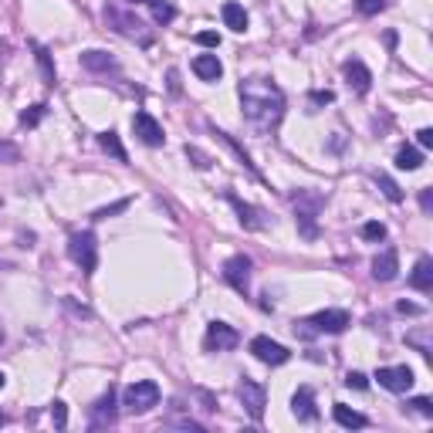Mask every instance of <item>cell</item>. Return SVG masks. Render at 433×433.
I'll return each mask as SVG.
<instances>
[{
	"label": "cell",
	"mask_w": 433,
	"mask_h": 433,
	"mask_svg": "<svg viewBox=\"0 0 433 433\" xmlns=\"http://www.w3.org/2000/svg\"><path fill=\"white\" fill-rule=\"evenodd\" d=\"M396 166L406 169V173H413V169L423 166V153H419V149H413V146H403V149L396 153Z\"/></svg>",
	"instance_id": "24"
},
{
	"label": "cell",
	"mask_w": 433,
	"mask_h": 433,
	"mask_svg": "<svg viewBox=\"0 0 433 433\" xmlns=\"http://www.w3.org/2000/svg\"><path fill=\"white\" fill-rule=\"evenodd\" d=\"M237 396H240V403H244V410H247V413H251L254 419H261V417H264L267 390L261 386V383H254V379H240Z\"/></svg>",
	"instance_id": "8"
},
{
	"label": "cell",
	"mask_w": 433,
	"mask_h": 433,
	"mask_svg": "<svg viewBox=\"0 0 433 433\" xmlns=\"http://www.w3.org/2000/svg\"><path fill=\"white\" fill-rule=\"evenodd\" d=\"M183 153H186V159H190L196 169H210V166H213V159H210L200 146H190V142H186V149H183Z\"/></svg>",
	"instance_id": "29"
},
{
	"label": "cell",
	"mask_w": 433,
	"mask_h": 433,
	"mask_svg": "<svg viewBox=\"0 0 433 433\" xmlns=\"http://www.w3.org/2000/svg\"><path fill=\"white\" fill-rule=\"evenodd\" d=\"M396 274H400V254L392 251V247L379 251L376 257H373V278H376V281H392Z\"/></svg>",
	"instance_id": "15"
},
{
	"label": "cell",
	"mask_w": 433,
	"mask_h": 433,
	"mask_svg": "<svg viewBox=\"0 0 433 433\" xmlns=\"http://www.w3.org/2000/svg\"><path fill=\"white\" fill-rule=\"evenodd\" d=\"M292 413L298 419H315L319 417V410H315V392L308 390V386H301V390L292 396Z\"/></svg>",
	"instance_id": "19"
},
{
	"label": "cell",
	"mask_w": 433,
	"mask_h": 433,
	"mask_svg": "<svg viewBox=\"0 0 433 433\" xmlns=\"http://www.w3.org/2000/svg\"><path fill=\"white\" fill-rule=\"evenodd\" d=\"M129 203H132V200H119V203H112V207H102V210H95V213H92V220H109V217H115V213H122V210H129Z\"/></svg>",
	"instance_id": "31"
},
{
	"label": "cell",
	"mask_w": 433,
	"mask_h": 433,
	"mask_svg": "<svg viewBox=\"0 0 433 433\" xmlns=\"http://www.w3.org/2000/svg\"><path fill=\"white\" fill-rule=\"evenodd\" d=\"M68 257L75 264L82 267L85 274H92L98 264V244H95V234L92 230H78L68 237Z\"/></svg>",
	"instance_id": "5"
},
{
	"label": "cell",
	"mask_w": 433,
	"mask_h": 433,
	"mask_svg": "<svg viewBox=\"0 0 433 433\" xmlns=\"http://www.w3.org/2000/svg\"><path fill=\"white\" fill-rule=\"evenodd\" d=\"M115 419H119V403H115V390L109 386V392H102L95 400L88 423H92V430H105V427H112Z\"/></svg>",
	"instance_id": "9"
},
{
	"label": "cell",
	"mask_w": 433,
	"mask_h": 433,
	"mask_svg": "<svg viewBox=\"0 0 433 433\" xmlns=\"http://www.w3.org/2000/svg\"><path fill=\"white\" fill-rule=\"evenodd\" d=\"M224 281L234 288V292L247 294V288H251V257H247V254H234V257H227Z\"/></svg>",
	"instance_id": "6"
},
{
	"label": "cell",
	"mask_w": 433,
	"mask_h": 433,
	"mask_svg": "<svg viewBox=\"0 0 433 433\" xmlns=\"http://www.w3.org/2000/svg\"><path fill=\"white\" fill-rule=\"evenodd\" d=\"M363 240H386V224H379V220H369V224H363Z\"/></svg>",
	"instance_id": "32"
},
{
	"label": "cell",
	"mask_w": 433,
	"mask_h": 433,
	"mask_svg": "<svg viewBox=\"0 0 433 433\" xmlns=\"http://www.w3.org/2000/svg\"><path fill=\"white\" fill-rule=\"evenodd\" d=\"M0 427H4V413H0Z\"/></svg>",
	"instance_id": "48"
},
{
	"label": "cell",
	"mask_w": 433,
	"mask_h": 433,
	"mask_svg": "<svg viewBox=\"0 0 433 433\" xmlns=\"http://www.w3.org/2000/svg\"><path fill=\"white\" fill-rule=\"evenodd\" d=\"M156 403H159V386H156L153 379H139V383H132V386L122 392V406H126L132 417L149 413Z\"/></svg>",
	"instance_id": "3"
},
{
	"label": "cell",
	"mask_w": 433,
	"mask_h": 433,
	"mask_svg": "<svg viewBox=\"0 0 433 433\" xmlns=\"http://www.w3.org/2000/svg\"><path fill=\"white\" fill-rule=\"evenodd\" d=\"M376 183L383 186V193H386V200H392V203H403V190L396 186V183L386 176V173H376Z\"/></svg>",
	"instance_id": "28"
},
{
	"label": "cell",
	"mask_w": 433,
	"mask_h": 433,
	"mask_svg": "<svg viewBox=\"0 0 433 433\" xmlns=\"http://www.w3.org/2000/svg\"><path fill=\"white\" fill-rule=\"evenodd\" d=\"M386 4H390V0H356L359 14H365V17H373V14H379V11H386Z\"/></svg>",
	"instance_id": "34"
},
{
	"label": "cell",
	"mask_w": 433,
	"mask_h": 433,
	"mask_svg": "<svg viewBox=\"0 0 433 433\" xmlns=\"http://www.w3.org/2000/svg\"><path fill=\"white\" fill-rule=\"evenodd\" d=\"M82 68L102 75V71H115L119 65H115V58L109 55V51H98V48H92V51H82Z\"/></svg>",
	"instance_id": "18"
},
{
	"label": "cell",
	"mask_w": 433,
	"mask_h": 433,
	"mask_svg": "<svg viewBox=\"0 0 433 433\" xmlns=\"http://www.w3.org/2000/svg\"><path fill=\"white\" fill-rule=\"evenodd\" d=\"M311 325H315V332H328V336H338V332H346L352 325L349 311H342V308H325L319 315H311Z\"/></svg>",
	"instance_id": "12"
},
{
	"label": "cell",
	"mask_w": 433,
	"mask_h": 433,
	"mask_svg": "<svg viewBox=\"0 0 433 433\" xmlns=\"http://www.w3.org/2000/svg\"><path fill=\"white\" fill-rule=\"evenodd\" d=\"M419 207H423V213H433V193H430V190H423V193H419Z\"/></svg>",
	"instance_id": "44"
},
{
	"label": "cell",
	"mask_w": 433,
	"mask_h": 433,
	"mask_svg": "<svg viewBox=\"0 0 433 433\" xmlns=\"http://www.w3.org/2000/svg\"><path fill=\"white\" fill-rule=\"evenodd\" d=\"M410 410H413V413H419V417H427V419H433V403L430 400H427V396H413V400H410Z\"/></svg>",
	"instance_id": "33"
},
{
	"label": "cell",
	"mask_w": 433,
	"mask_h": 433,
	"mask_svg": "<svg viewBox=\"0 0 433 433\" xmlns=\"http://www.w3.org/2000/svg\"><path fill=\"white\" fill-rule=\"evenodd\" d=\"M346 78H349V85L352 88H356V92H359V95H365V92H369V88H373V71L365 68L363 61H346Z\"/></svg>",
	"instance_id": "17"
},
{
	"label": "cell",
	"mask_w": 433,
	"mask_h": 433,
	"mask_svg": "<svg viewBox=\"0 0 433 433\" xmlns=\"http://www.w3.org/2000/svg\"><path fill=\"white\" fill-rule=\"evenodd\" d=\"M251 352H254V359H261L264 365H284L288 359H292V352L284 349L281 342H274V338H267V336L251 338Z\"/></svg>",
	"instance_id": "10"
},
{
	"label": "cell",
	"mask_w": 433,
	"mask_h": 433,
	"mask_svg": "<svg viewBox=\"0 0 433 433\" xmlns=\"http://www.w3.org/2000/svg\"><path fill=\"white\" fill-rule=\"evenodd\" d=\"M132 129H136V136H139L146 146H153V149L166 142V136H163V126H159L149 112H136V115H132Z\"/></svg>",
	"instance_id": "13"
},
{
	"label": "cell",
	"mask_w": 433,
	"mask_h": 433,
	"mask_svg": "<svg viewBox=\"0 0 433 433\" xmlns=\"http://www.w3.org/2000/svg\"><path fill=\"white\" fill-rule=\"evenodd\" d=\"M51 419H55L58 430H65V427H68V406L61 403V400H55V403H51Z\"/></svg>",
	"instance_id": "35"
},
{
	"label": "cell",
	"mask_w": 433,
	"mask_h": 433,
	"mask_svg": "<svg viewBox=\"0 0 433 433\" xmlns=\"http://www.w3.org/2000/svg\"><path fill=\"white\" fill-rule=\"evenodd\" d=\"M102 17H105V24H109L115 34H122V38H129V41H136L139 48H149V44H153V31L146 28V21H142V17H136L132 11H126V7L109 4Z\"/></svg>",
	"instance_id": "2"
},
{
	"label": "cell",
	"mask_w": 433,
	"mask_h": 433,
	"mask_svg": "<svg viewBox=\"0 0 433 433\" xmlns=\"http://www.w3.org/2000/svg\"><path fill=\"white\" fill-rule=\"evenodd\" d=\"M196 44H203V48H220V34H217V31H200V34H196Z\"/></svg>",
	"instance_id": "37"
},
{
	"label": "cell",
	"mask_w": 433,
	"mask_h": 433,
	"mask_svg": "<svg viewBox=\"0 0 433 433\" xmlns=\"http://www.w3.org/2000/svg\"><path fill=\"white\" fill-rule=\"evenodd\" d=\"M396 311H400V315H419V305H413V301H400Z\"/></svg>",
	"instance_id": "45"
},
{
	"label": "cell",
	"mask_w": 433,
	"mask_h": 433,
	"mask_svg": "<svg viewBox=\"0 0 433 433\" xmlns=\"http://www.w3.org/2000/svg\"><path fill=\"white\" fill-rule=\"evenodd\" d=\"M193 75L200 78V82H220L224 65H220V58L217 55H196L193 58Z\"/></svg>",
	"instance_id": "16"
},
{
	"label": "cell",
	"mask_w": 433,
	"mask_h": 433,
	"mask_svg": "<svg viewBox=\"0 0 433 433\" xmlns=\"http://www.w3.org/2000/svg\"><path fill=\"white\" fill-rule=\"evenodd\" d=\"M44 112H48V105H31L28 112H21V126L24 129H34L38 122L44 119Z\"/></svg>",
	"instance_id": "30"
},
{
	"label": "cell",
	"mask_w": 433,
	"mask_h": 433,
	"mask_svg": "<svg viewBox=\"0 0 433 433\" xmlns=\"http://www.w3.org/2000/svg\"><path fill=\"white\" fill-rule=\"evenodd\" d=\"M61 305L68 308V311L75 315V319H92V311H88L85 305H75V298H61Z\"/></svg>",
	"instance_id": "38"
},
{
	"label": "cell",
	"mask_w": 433,
	"mask_h": 433,
	"mask_svg": "<svg viewBox=\"0 0 433 433\" xmlns=\"http://www.w3.org/2000/svg\"><path fill=\"white\" fill-rule=\"evenodd\" d=\"M376 379H379L383 390L406 392L413 386V369H410V365H383V369H376Z\"/></svg>",
	"instance_id": "11"
},
{
	"label": "cell",
	"mask_w": 433,
	"mask_h": 433,
	"mask_svg": "<svg viewBox=\"0 0 433 433\" xmlns=\"http://www.w3.org/2000/svg\"><path fill=\"white\" fill-rule=\"evenodd\" d=\"M227 203L237 210V220H240V227H247V230H261V227H267V220H264V213L257 207H251V203H244L240 196H234V193H227Z\"/></svg>",
	"instance_id": "14"
},
{
	"label": "cell",
	"mask_w": 433,
	"mask_h": 433,
	"mask_svg": "<svg viewBox=\"0 0 433 433\" xmlns=\"http://www.w3.org/2000/svg\"><path fill=\"white\" fill-rule=\"evenodd\" d=\"M34 55H38V65H41V75L48 85H55V65H51V55H48V48L41 44H34Z\"/></svg>",
	"instance_id": "26"
},
{
	"label": "cell",
	"mask_w": 433,
	"mask_h": 433,
	"mask_svg": "<svg viewBox=\"0 0 433 433\" xmlns=\"http://www.w3.org/2000/svg\"><path fill=\"white\" fill-rule=\"evenodd\" d=\"M332 417H336V423L346 427V430H363V427H369V419H365L359 410H352V406H346V403H336Z\"/></svg>",
	"instance_id": "20"
},
{
	"label": "cell",
	"mask_w": 433,
	"mask_h": 433,
	"mask_svg": "<svg viewBox=\"0 0 433 433\" xmlns=\"http://www.w3.org/2000/svg\"><path fill=\"white\" fill-rule=\"evenodd\" d=\"M4 383H7V376H4V373H0V390H4Z\"/></svg>",
	"instance_id": "47"
},
{
	"label": "cell",
	"mask_w": 433,
	"mask_h": 433,
	"mask_svg": "<svg viewBox=\"0 0 433 433\" xmlns=\"http://www.w3.org/2000/svg\"><path fill=\"white\" fill-rule=\"evenodd\" d=\"M0 163H21V149L14 142H0Z\"/></svg>",
	"instance_id": "36"
},
{
	"label": "cell",
	"mask_w": 433,
	"mask_h": 433,
	"mask_svg": "<svg viewBox=\"0 0 433 433\" xmlns=\"http://www.w3.org/2000/svg\"><path fill=\"white\" fill-rule=\"evenodd\" d=\"M213 136H217V139L224 142L227 149H234V153H237V159H240V166L247 169V173H251V176H257V180H261V173H257V169H254V163H251V156L244 153V149H240V146H237V142H234V139H230V136H227V132H220V129H213Z\"/></svg>",
	"instance_id": "23"
},
{
	"label": "cell",
	"mask_w": 433,
	"mask_h": 433,
	"mask_svg": "<svg viewBox=\"0 0 433 433\" xmlns=\"http://www.w3.org/2000/svg\"><path fill=\"white\" fill-rule=\"evenodd\" d=\"M417 142L423 146V149H430V146H433V129H419V132H417Z\"/></svg>",
	"instance_id": "43"
},
{
	"label": "cell",
	"mask_w": 433,
	"mask_h": 433,
	"mask_svg": "<svg viewBox=\"0 0 433 433\" xmlns=\"http://www.w3.org/2000/svg\"><path fill=\"white\" fill-rule=\"evenodd\" d=\"M237 328L234 325H227V321H210L207 325V338H203V346L210 352H227V349H237Z\"/></svg>",
	"instance_id": "7"
},
{
	"label": "cell",
	"mask_w": 433,
	"mask_h": 433,
	"mask_svg": "<svg viewBox=\"0 0 433 433\" xmlns=\"http://www.w3.org/2000/svg\"><path fill=\"white\" fill-rule=\"evenodd\" d=\"M410 284H413L417 292H430L433 288V261L430 257H419L417 261L413 274H410Z\"/></svg>",
	"instance_id": "22"
},
{
	"label": "cell",
	"mask_w": 433,
	"mask_h": 433,
	"mask_svg": "<svg viewBox=\"0 0 433 433\" xmlns=\"http://www.w3.org/2000/svg\"><path fill=\"white\" fill-rule=\"evenodd\" d=\"M240 109H244V119L254 129L274 132L278 122L284 119V95H281V88L274 82L247 78V82H240Z\"/></svg>",
	"instance_id": "1"
},
{
	"label": "cell",
	"mask_w": 433,
	"mask_h": 433,
	"mask_svg": "<svg viewBox=\"0 0 433 433\" xmlns=\"http://www.w3.org/2000/svg\"><path fill=\"white\" fill-rule=\"evenodd\" d=\"M406 342H410V346H417L419 356H427V359H430V342H427V336H406Z\"/></svg>",
	"instance_id": "39"
},
{
	"label": "cell",
	"mask_w": 433,
	"mask_h": 433,
	"mask_svg": "<svg viewBox=\"0 0 433 433\" xmlns=\"http://www.w3.org/2000/svg\"><path fill=\"white\" fill-rule=\"evenodd\" d=\"M220 17H224V24L230 31H237V34H244V31H247V11L240 7L237 0H227L224 7H220Z\"/></svg>",
	"instance_id": "21"
},
{
	"label": "cell",
	"mask_w": 433,
	"mask_h": 433,
	"mask_svg": "<svg viewBox=\"0 0 433 433\" xmlns=\"http://www.w3.org/2000/svg\"><path fill=\"white\" fill-rule=\"evenodd\" d=\"M346 386H352V390H365L369 379H365L363 373H349V376H346Z\"/></svg>",
	"instance_id": "41"
},
{
	"label": "cell",
	"mask_w": 433,
	"mask_h": 433,
	"mask_svg": "<svg viewBox=\"0 0 433 433\" xmlns=\"http://www.w3.org/2000/svg\"><path fill=\"white\" fill-rule=\"evenodd\" d=\"M98 142H102V149H105V153H112L119 163H129V153L122 149V142H119V136H115L112 129H109V132H102V136H98Z\"/></svg>",
	"instance_id": "25"
},
{
	"label": "cell",
	"mask_w": 433,
	"mask_h": 433,
	"mask_svg": "<svg viewBox=\"0 0 433 433\" xmlns=\"http://www.w3.org/2000/svg\"><path fill=\"white\" fill-rule=\"evenodd\" d=\"M336 102V95L325 88V92H311V105H332Z\"/></svg>",
	"instance_id": "42"
},
{
	"label": "cell",
	"mask_w": 433,
	"mask_h": 433,
	"mask_svg": "<svg viewBox=\"0 0 433 433\" xmlns=\"http://www.w3.org/2000/svg\"><path fill=\"white\" fill-rule=\"evenodd\" d=\"M4 55H7V44L0 41V61H4Z\"/></svg>",
	"instance_id": "46"
},
{
	"label": "cell",
	"mask_w": 433,
	"mask_h": 433,
	"mask_svg": "<svg viewBox=\"0 0 433 433\" xmlns=\"http://www.w3.org/2000/svg\"><path fill=\"white\" fill-rule=\"evenodd\" d=\"M321 207H325V200H321L319 193H308V190H301V193L294 196V213H298V230H301V237H308V240L319 237L315 217H319Z\"/></svg>",
	"instance_id": "4"
},
{
	"label": "cell",
	"mask_w": 433,
	"mask_h": 433,
	"mask_svg": "<svg viewBox=\"0 0 433 433\" xmlns=\"http://www.w3.org/2000/svg\"><path fill=\"white\" fill-rule=\"evenodd\" d=\"M149 7H153L156 24H169V21H176V7H173V4H166V0H153Z\"/></svg>",
	"instance_id": "27"
},
{
	"label": "cell",
	"mask_w": 433,
	"mask_h": 433,
	"mask_svg": "<svg viewBox=\"0 0 433 433\" xmlns=\"http://www.w3.org/2000/svg\"><path fill=\"white\" fill-rule=\"evenodd\" d=\"M166 427H180V430H203V423H196V419H166Z\"/></svg>",
	"instance_id": "40"
}]
</instances>
